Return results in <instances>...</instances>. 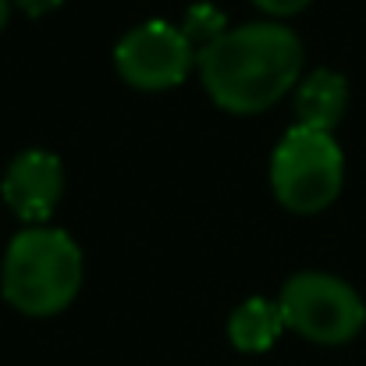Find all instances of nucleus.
Wrapping results in <instances>:
<instances>
[{
	"label": "nucleus",
	"instance_id": "f03ea898",
	"mask_svg": "<svg viewBox=\"0 0 366 366\" xmlns=\"http://www.w3.org/2000/svg\"><path fill=\"white\" fill-rule=\"evenodd\" d=\"M86 277V259L79 242L64 228L29 224L21 228L0 263V295L21 317H57L64 313Z\"/></svg>",
	"mask_w": 366,
	"mask_h": 366
},
{
	"label": "nucleus",
	"instance_id": "20e7f679",
	"mask_svg": "<svg viewBox=\"0 0 366 366\" xmlns=\"http://www.w3.org/2000/svg\"><path fill=\"white\" fill-rule=\"evenodd\" d=\"M285 327L313 345H345L366 324V302L360 292L324 270H299L281 285L277 295Z\"/></svg>",
	"mask_w": 366,
	"mask_h": 366
},
{
	"label": "nucleus",
	"instance_id": "0eeeda50",
	"mask_svg": "<svg viewBox=\"0 0 366 366\" xmlns=\"http://www.w3.org/2000/svg\"><path fill=\"white\" fill-rule=\"evenodd\" d=\"M349 107V82L331 68H317L299 79L295 86V124L335 132Z\"/></svg>",
	"mask_w": 366,
	"mask_h": 366
},
{
	"label": "nucleus",
	"instance_id": "1a4fd4ad",
	"mask_svg": "<svg viewBox=\"0 0 366 366\" xmlns=\"http://www.w3.org/2000/svg\"><path fill=\"white\" fill-rule=\"evenodd\" d=\"M178 25H182V32L192 39L196 50H207L214 39H221V36L228 32V18H224V11L214 7V4H207V0H203V4H192Z\"/></svg>",
	"mask_w": 366,
	"mask_h": 366
},
{
	"label": "nucleus",
	"instance_id": "9d476101",
	"mask_svg": "<svg viewBox=\"0 0 366 366\" xmlns=\"http://www.w3.org/2000/svg\"><path fill=\"white\" fill-rule=\"evenodd\" d=\"M263 14H270V18H292V14H299V11H306L313 0H252Z\"/></svg>",
	"mask_w": 366,
	"mask_h": 366
},
{
	"label": "nucleus",
	"instance_id": "9b49d317",
	"mask_svg": "<svg viewBox=\"0 0 366 366\" xmlns=\"http://www.w3.org/2000/svg\"><path fill=\"white\" fill-rule=\"evenodd\" d=\"M64 0H11V7H18L21 14L29 18H43V14H54Z\"/></svg>",
	"mask_w": 366,
	"mask_h": 366
},
{
	"label": "nucleus",
	"instance_id": "f257e3e1",
	"mask_svg": "<svg viewBox=\"0 0 366 366\" xmlns=\"http://www.w3.org/2000/svg\"><path fill=\"white\" fill-rule=\"evenodd\" d=\"M302 43L281 21L228 29L196 57L207 97L228 114H263L302 79Z\"/></svg>",
	"mask_w": 366,
	"mask_h": 366
},
{
	"label": "nucleus",
	"instance_id": "423d86ee",
	"mask_svg": "<svg viewBox=\"0 0 366 366\" xmlns=\"http://www.w3.org/2000/svg\"><path fill=\"white\" fill-rule=\"evenodd\" d=\"M0 196L7 210L29 228V224H46L64 196V164L50 149H21L0 182Z\"/></svg>",
	"mask_w": 366,
	"mask_h": 366
},
{
	"label": "nucleus",
	"instance_id": "f8f14e48",
	"mask_svg": "<svg viewBox=\"0 0 366 366\" xmlns=\"http://www.w3.org/2000/svg\"><path fill=\"white\" fill-rule=\"evenodd\" d=\"M7 18H11V0H0V32H4Z\"/></svg>",
	"mask_w": 366,
	"mask_h": 366
},
{
	"label": "nucleus",
	"instance_id": "39448f33",
	"mask_svg": "<svg viewBox=\"0 0 366 366\" xmlns=\"http://www.w3.org/2000/svg\"><path fill=\"white\" fill-rule=\"evenodd\" d=\"M199 50L182 32V25L153 18L128 29L114 46V71L124 86L139 93H164L182 86L196 71Z\"/></svg>",
	"mask_w": 366,
	"mask_h": 366
},
{
	"label": "nucleus",
	"instance_id": "7ed1b4c3",
	"mask_svg": "<svg viewBox=\"0 0 366 366\" xmlns=\"http://www.w3.org/2000/svg\"><path fill=\"white\" fill-rule=\"evenodd\" d=\"M345 185V153L335 132L292 124L270 153V189L288 214L327 210Z\"/></svg>",
	"mask_w": 366,
	"mask_h": 366
},
{
	"label": "nucleus",
	"instance_id": "6e6552de",
	"mask_svg": "<svg viewBox=\"0 0 366 366\" xmlns=\"http://www.w3.org/2000/svg\"><path fill=\"white\" fill-rule=\"evenodd\" d=\"M281 331H288V327H285L277 299L252 295L242 306H235L228 317V342L239 352H267L281 338Z\"/></svg>",
	"mask_w": 366,
	"mask_h": 366
}]
</instances>
